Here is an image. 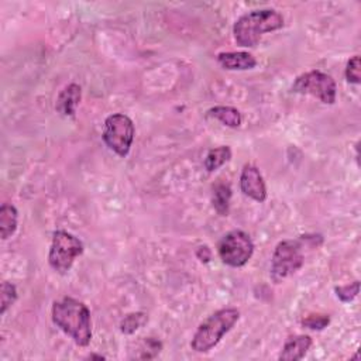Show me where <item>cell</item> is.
Segmentation results:
<instances>
[{"label":"cell","mask_w":361,"mask_h":361,"mask_svg":"<svg viewBox=\"0 0 361 361\" xmlns=\"http://www.w3.org/2000/svg\"><path fill=\"white\" fill-rule=\"evenodd\" d=\"M52 322L78 345L86 347L92 340V322L87 306L71 296L52 305Z\"/></svg>","instance_id":"obj_1"},{"label":"cell","mask_w":361,"mask_h":361,"mask_svg":"<svg viewBox=\"0 0 361 361\" xmlns=\"http://www.w3.org/2000/svg\"><path fill=\"white\" fill-rule=\"evenodd\" d=\"M283 27V17L274 8H259L243 14L233 27L234 39L240 47H255L265 32Z\"/></svg>","instance_id":"obj_2"},{"label":"cell","mask_w":361,"mask_h":361,"mask_svg":"<svg viewBox=\"0 0 361 361\" xmlns=\"http://www.w3.org/2000/svg\"><path fill=\"white\" fill-rule=\"evenodd\" d=\"M240 319L235 307H224L210 314L195 331L190 347L196 353H207L219 344L226 333H228Z\"/></svg>","instance_id":"obj_3"},{"label":"cell","mask_w":361,"mask_h":361,"mask_svg":"<svg viewBox=\"0 0 361 361\" xmlns=\"http://www.w3.org/2000/svg\"><path fill=\"white\" fill-rule=\"evenodd\" d=\"M305 255L300 240H283L276 244L271 259V278L274 282L289 278L302 268Z\"/></svg>","instance_id":"obj_4"},{"label":"cell","mask_w":361,"mask_h":361,"mask_svg":"<svg viewBox=\"0 0 361 361\" xmlns=\"http://www.w3.org/2000/svg\"><path fill=\"white\" fill-rule=\"evenodd\" d=\"M134 134L135 130L133 120L123 113H114L104 120L102 138L109 149L116 152L118 157H126L130 152Z\"/></svg>","instance_id":"obj_5"},{"label":"cell","mask_w":361,"mask_h":361,"mask_svg":"<svg viewBox=\"0 0 361 361\" xmlns=\"http://www.w3.org/2000/svg\"><path fill=\"white\" fill-rule=\"evenodd\" d=\"M83 252V243L73 234L58 230L52 235V243L48 254V262L51 268L58 274H66L76 257Z\"/></svg>","instance_id":"obj_6"},{"label":"cell","mask_w":361,"mask_h":361,"mask_svg":"<svg viewBox=\"0 0 361 361\" xmlns=\"http://www.w3.org/2000/svg\"><path fill=\"white\" fill-rule=\"evenodd\" d=\"M217 252L223 264L240 268L244 267L254 252V243L251 237L241 230L228 231L217 244Z\"/></svg>","instance_id":"obj_7"},{"label":"cell","mask_w":361,"mask_h":361,"mask_svg":"<svg viewBox=\"0 0 361 361\" xmlns=\"http://www.w3.org/2000/svg\"><path fill=\"white\" fill-rule=\"evenodd\" d=\"M292 90L295 93L317 97L326 104H333L337 96L334 79L322 71H310L299 75L292 85Z\"/></svg>","instance_id":"obj_8"},{"label":"cell","mask_w":361,"mask_h":361,"mask_svg":"<svg viewBox=\"0 0 361 361\" xmlns=\"http://www.w3.org/2000/svg\"><path fill=\"white\" fill-rule=\"evenodd\" d=\"M240 189L241 192L255 202H265L267 186L259 169L254 165H244L240 175Z\"/></svg>","instance_id":"obj_9"},{"label":"cell","mask_w":361,"mask_h":361,"mask_svg":"<svg viewBox=\"0 0 361 361\" xmlns=\"http://www.w3.org/2000/svg\"><path fill=\"white\" fill-rule=\"evenodd\" d=\"M312 345V338L307 334L289 336L281 350L279 360L282 361H298L302 360Z\"/></svg>","instance_id":"obj_10"},{"label":"cell","mask_w":361,"mask_h":361,"mask_svg":"<svg viewBox=\"0 0 361 361\" xmlns=\"http://www.w3.org/2000/svg\"><path fill=\"white\" fill-rule=\"evenodd\" d=\"M80 99H82L80 86L76 83H71L59 92V94L56 97L55 109L62 116L73 117L76 113V107L80 103Z\"/></svg>","instance_id":"obj_11"},{"label":"cell","mask_w":361,"mask_h":361,"mask_svg":"<svg viewBox=\"0 0 361 361\" xmlns=\"http://www.w3.org/2000/svg\"><path fill=\"white\" fill-rule=\"evenodd\" d=\"M217 62L228 71H247L257 66V59L244 51L220 52L217 55Z\"/></svg>","instance_id":"obj_12"},{"label":"cell","mask_w":361,"mask_h":361,"mask_svg":"<svg viewBox=\"0 0 361 361\" xmlns=\"http://www.w3.org/2000/svg\"><path fill=\"white\" fill-rule=\"evenodd\" d=\"M230 199H231V186L228 182H224L223 179H219L213 185V193H212V202L214 210L220 216L228 214L230 207Z\"/></svg>","instance_id":"obj_13"},{"label":"cell","mask_w":361,"mask_h":361,"mask_svg":"<svg viewBox=\"0 0 361 361\" xmlns=\"http://www.w3.org/2000/svg\"><path fill=\"white\" fill-rule=\"evenodd\" d=\"M18 212L10 203H3L0 207V235L3 240H7L14 234L17 228Z\"/></svg>","instance_id":"obj_14"},{"label":"cell","mask_w":361,"mask_h":361,"mask_svg":"<svg viewBox=\"0 0 361 361\" xmlns=\"http://www.w3.org/2000/svg\"><path fill=\"white\" fill-rule=\"evenodd\" d=\"M207 116L217 118L221 124H224L227 127H231V128L240 127V124L243 121L241 113L235 107H230V106H216V107H212L207 111Z\"/></svg>","instance_id":"obj_15"},{"label":"cell","mask_w":361,"mask_h":361,"mask_svg":"<svg viewBox=\"0 0 361 361\" xmlns=\"http://www.w3.org/2000/svg\"><path fill=\"white\" fill-rule=\"evenodd\" d=\"M231 158V149L227 145H220L217 148H212L203 161V165L207 172H214Z\"/></svg>","instance_id":"obj_16"},{"label":"cell","mask_w":361,"mask_h":361,"mask_svg":"<svg viewBox=\"0 0 361 361\" xmlns=\"http://www.w3.org/2000/svg\"><path fill=\"white\" fill-rule=\"evenodd\" d=\"M148 322V316L142 312L130 313L120 322V330L124 334H133L135 330L142 327Z\"/></svg>","instance_id":"obj_17"},{"label":"cell","mask_w":361,"mask_h":361,"mask_svg":"<svg viewBox=\"0 0 361 361\" xmlns=\"http://www.w3.org/2000/svg\"><path fill=\"white\" fill-rule=\"evenodd\" d=\"M17 300V289L11 282L4 281L0 288V313L4 314L8 307L13 306V303Z\"/></svg>","instance_id":"obj_18"},{"label":"cell","mask_w":361,"mask_h":361,"mask_svg":"<svg viewBox=\"0 0 361 361\" xmlns=\"http://www.w3.org/2000/svg\"><path fill=\"white\" fill-rule=\"evenodd\" d=\"M345 78L350 83H354V85H358L361 82V63H360V56L358 55H354L347 62Z\"/></svg>","instance_id":"obj_19"},{"label":"cell","mask_w":361,"mask_h":361,"mask_svg":"<svg viewBox=\"0 0 361 361\" xmlns=\"http://www.w3.org/2000/svg\"><path fill=\"white\" fill-rule=\"evenodd\" d=\"M334 290H336L337 298L341 302H351L358 295L360 282L354 281L353 283H347V285H343V286H336Z\"/></svg>","instance_id":"obj_20"},{"label":"cell","mask_w":361,"mask_h":361,"mask_svg":"<svg viewBox=\"0 0 361 361\" xmlns=\"http://www.w3.org/2000/svg\"><path fill=\"white\" fill-rule=\"evenodd\" d=\"M330 323V317L327 314H310L302 320V324L312 330H323Z\"/></svg>","instance_id":"obj_21"},{"label":"cell","mask_w":361,"mask_h":361,"mask_svg":"<svg viewBox=\"0 0 361 361\" xmlns=\"http://www.w3.org/2000/svg\"><path fill=\"white\" fill-rule=\"evenodd\" d=\"M196 257L202 261V262H209L212 259V251L206 247V245H200L196 250Z\"/></svg>","instance_id":"obj_22"},{"label":"cell","mask_w":361,"mask_h":361,"mask_svg":"<svg viewBox=\"0 0 361 361\" xmlns=\"http://www.w3.org/2000/svg\"><path fill=\"white\" fill-rule=\"evenodd\" d=\"M89 358H90V360H92V358H99V360H104V357H103V355H94V354H93V355H89Z\"/></svg>","instance_id":"obj_23"}]
</instances>
